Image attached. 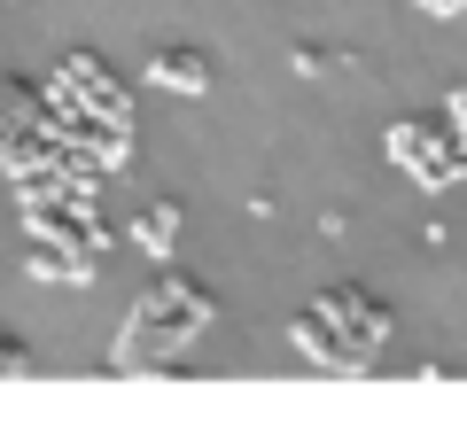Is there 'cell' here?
I'll return each instance as SVG.
<instances>
[{
	"instance_id": "cell-2",
	"label": "cell",
	"mask_w": 467,
	"mask_h": 443,
	"mask_svg": "<svg viewBox=\"0 0 467 443\" xmlns=\"http://www.w3.org/2000/svg\"><path fill=\"white\" fill-rule=\"evenodd\" d=\"M55 132V86H32V78H8L0 86V164L16 171L39 140Z\"/></svg>"
},
{
	"instance_id": "cell-3",
	"label": "cell",
	"mask_w": 467,
	"mask_h": 443,
	"mask_svg": "<svg viewBox=\"0 0 467 443\" xmlns=\"http://www.w3.org/2000/svg\"><path fill=\"white\" fill-rule=\"evenodd\" d=\"M149 86H164V94H202V86H211V55L202 47H156L149 55Z\"/></svg>"
},
{
	"instance_id": "cell-1",
	"label": "cell",
	"mask_w": 467,
	"mask_h": 443,
	"mask_svg": "<svg viewBox=\"0 0 467 443\" xmlns=\"http://www.w3.org/2000/svg\"><path fill=\"white\" fill-rule=\"evenodd\" d=\"M202 327H211V295H202L187 273H164V280L133 304V319H125L117 366H125V374H164V366L180 358Z\"/></svg>"
},
{
	"instance_id": "cell-4",
	"label": "cell",
	"mask_w": 467,
	"mask_h": 443,
	"mask_svg": "<svg viewBox=\"0 0 467 443\" xmlns=\"http://www.w3.org/2000/svg\"><path fill=\"white\" fill-rule=\"evenodd\" d=\"M133 242L149 249V257H171V242H180V202H149V211L133 218Z\"/></svg>"
}]
</instances>
